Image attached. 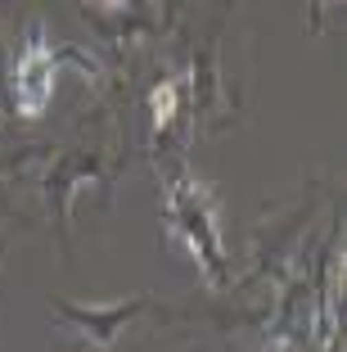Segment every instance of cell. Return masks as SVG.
<instances>
[{
	"instance_id": "1",
	"label": "cell",
	"mask_w": 347,
	"mask_h": 352,
	"mask_svg": "<svg viewBox=\"0 0 347 352\" xmlns=\"http://www.w3.org/2000/svg\"><path fill=\"white\" fill-rule=\"evenodd\" d=\"M167 217H172V230L199 258V267L208 271V280L221 285L225 280V249H221L216 208H212V199H208V190L199 186V181H190L185 172H176L172 176V195H167Z\"/></svg>"
},
{
	"instance_id": "2",
	"label": "cell",
	"mask_w": 347,
	"mask_h": 352,
	"mask_svg": "<svg viewBox=\"0 0 347 352\" xmlns=\"http://www.w3.org/2000/svg\"><path fill=\"white\" fill-rule=\"evenodd\" d=\"M54 73H59V50L45 41L41 28L27 32L23 50L14 54V109L19 118H41L50 109V95H54Z\"/></svg>"
},
{
	"instance_id": "3",
	"label": "cell",
	"mask_w": 347,
	"mask_h": 352,
	"mask_svg": "<svg viewBox=\"0 0 347 352\" xmlns=\"http://www.w3.org/2000/svg\"><path fill=\"white\" fill-rule=\"evenodd\" d=\"M54 307H59L63 321L77 325V330L91 339V348L109 352L113 343H117V334H122V325H131L135 316L149 307V298H122V302H109V307H77V302L59 298Z\"/></svg>"
},
{
	"instance_id": "4",
	"label": "cell",
	"mask_w": 347,
	"mask_h": 352,
	"mask_svg": "<svg viewBox=\"0 0 347 352\" xmlns=\"http://www.w3.org/2000/svg\"><path fill=\"white\" fill-rule=\"evenodd\" d=\"M149 104H153V126L163 131V126L172 122L176 104H181V82H158V86H153V95H149Z\"/></svg>"
}]
</instances>
